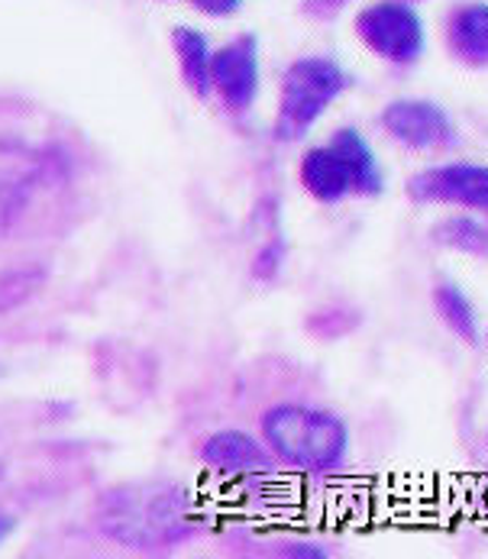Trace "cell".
<instances>
[{
    "mask_svg": "<svg viewBox=\"0 0 488 559\" xmlns=\"http://www.w3.org/2000/svg\"><path fill=\"white\" fill-rule=\"evenodd\" d=\"M97 527L104 537L130 550H171L194 537L198 508L178 481H130L104 491L97 504Z\"/></svg>",
    "mask_w": 488,
    "mask_h": 559,
    "instance_id": "6da1fadb",
    "label": "cell"
},
{
    "mask_svg": "<svg viewBox=\"0 0 488 559\" xmlns=\"http://www.w3.org/2000/svg\"><path fill=\"white\" fill-rule=\"evenodd\" d=\"M262 443L269 453L301 473H330L346 460L349 430L321 407L275 404L262 414Z\"/></svg>",
    "mask_w": 488,
    "mask_h": 559,
    "instance_id": "7a4b0ae2",
    "label": "cell"
},
{
    "mask_svg": "<svg viewBox=\"0 0 488 559\" xmlns=\"http://www.w3.org/2000/svg\"><path fill=\"white\" fill-rule=\"evenodd\" d=\"M346 84H349L346 72L333 59L326 56L298 59L282 79L275 136L282 143H295L308 136V130L324 117V110L346 91Z\"/></svg>",
    "mask_w": 488,
    "mask_h": 559,
    "instance_id": "3957f363",
    "label": "cell"
},
{
    "mask_svg": "<svg viewBox=\"0 0 488 559\" xmlns=\"http://www.w3.org/2000/svg\"><path fill=\"white\" fill-rule=\"evenodd\" d=\"M359 39L389 62H414L424 49V26L420 16L405 0H382L369 3L356 16Z\"/></svg>",
    "mask_w": 488,
    "mask_h": 559,
    "instance_id": "277c9868",
    "label": "cell"
},
{
    "mask_svg": "<svg viewBox=\"0 0 488 559\" xmlns=\"http://www.w3.org/2000/svg\"><path fill=\"white\" fill-rule=\"evenodd\" d=\"M211 91L230 114H246L259 94V46L255 36H237L211 56Z\"/></svg>",
    "mask_w": 488,
    "mask_h": 559,
    "instance_id": "5b68a950",
    "label": "cell"
},
{
    "mask_svg": "<svg viewBox=\"0 0 488 559\" xmlns=\"http://www.w3.org/2000/svg\"><path fill=\"white\" fill-rule=\"evenodd\" d=\"M385 133L410 150H440L456 140L450 117L430 100H395L382 110Z\"/></svg>",
    "mask_w": 488,
    "mask_h": 559,
    "instance_id": "8992f818",
    "label": "cell"
},
{
    "mask_svg": "<svg viewBox=\"0 0 488 559\" xmlns=\"http://www.w3.org/2000/svg\"><path fill=\"white\" fill-rule=\"evenodd\" d=\"M414 201H443L488 211V168L486 165H440L410 178L407 185Z\"/></svg>",
    "mask_w": 488,
    "mask_h": 559,
    "instance_id": "52a82bcc",
    "label": "cell"
},
{
    "mask_svg": "<svg viewBox=\"0 0 488 559\" xmlns=\"http://www.w3.org/2000/svg\"><path fill=\"white\" fill-rule=\"evenodd\" d=\"M198 460L221 473V476H255V473H269L275 456L269 453L265 443H259L255 437H249L246 430H214L211 437H204Z\"/></svg>",
    "mask_w": 488,
    "mask_h": 559,
    "instance_id": "ba28073f",
    "label": "cell"
},
{
    "mask_svg": "<svg viewBox=\"0 0 488 559\" xmlns=\"http://www.w3.org/2000/svg\"><path fill=\"white\" fill-rule=\"evenodd\" d=\"M298 175H301V185L308 188V194L318 198L321 204H336L346 194H353V178L346 171V162L336 156L333 146L308 150Z\"/></svg>",
    "mask_w": 488,
    "mask_h": 559,
    "instance_id": "9c48e42d",
    "label": "cell"
},
{
    "mask_svg": "<svg viewBox=\"0 0 488 559\" xmlns=\"http://www.w3.org/2000/svg\"><path fill=\"white\" fill-rule=\"evenodd\" d=\"M330 146L336 150V156L346 162V171L353 178V194H362V198H376L382 194L385 181H382V168L376 162L372 146L362 140L359 130H336Z\"/></svg>",
    "mask_w": 488,
    "mask_h": 559,
    "instance_id": "30bf717a",
    "label": "cell"
},
{
    "mask_svg": "<svg viewBox=\"0 0 488 559\" xmlns=\"http://www.w3.org/2000/svg\"><path fill=\"white\" fill-rule=\"evenodd\" d=\"M171 46L178 56V69L181 79L188 84V91L194 97H207L211 94V46L204 39V33L191 29V26H178L171 29Z\"/></svg>",
    "mask_w": 488,
    "mask_h": 559,
    "instance_id": "8fae6325",
    "label": "cell"
},
{
    "mask_svg": "<svg viewBox=\"0 0 488 559\" xmlns=\"http://www.w3.org/2000/svg\"><path fill=\"white\" fill-rule=\"evenodd\" d=\"M450 46L456 49L460 59L473 66L488 62V3H473L453 16L450 26Z\"/></svg>",
    "mask_w": 488,
    "mask_h": 559,
    "instance_id": "7c38bea8",
    "label": "cell"
},
{
    "mask_svg": "<svg viewBox=\"0 0 488 559\" xmlns=\"http://www.w3.org/2000/svg\"><path fill=\"white\" fill-rule=\"evenodd\" d=\"M433 305H437L443 323H447L456 336H463L466 343H476V340H479L473 305H469V298H466L456 285H440L437 295H433Z\"/></svg>",
    "mask_w": 488,
    "mask_h": 559,
    "instance_id": "4fadbf2b",
    "label": "cell"
},
{
    "mask_svg": "<svg viewBox=\"0 0 488 559\" xmlns=\"http://www.w3.org/2000/svg\"><path fill=\"white\" fill-rule=\"evenodd\" d=\"M33 198V178L23 171H0V237L23 217Z\"/></svg>",
    "mask_w": 488,
    "mask_h": 559,
    "instance_id": "5bb4252c",
    "label": "cell"
},
{
    "mask_svg": "<svg viewBox=\"0 0 488 559\" xmlns=\"http://www.w3.org/2000/svg\"><path fill=\"white\" fill-rule=\"evenodd\" d=\"M437 237L456 249H466V252H488V230L479 227L476 221L469 217H456V221H447Z\"/></svg>",
    "mask_w": 488,
    "mask_h": 559,
    "instance_id": "9a60e30c",
    "label": "cell"
},
{
    "mask_svg": "<svg viewBox=\"0 0 488 559\" xmlns=\"http://www.w3.org/2000/svg\"><path fill=\"white\" fill-rule=\"evenodd\" d=\"M282 259H285V246L282 242H269L265 249H259V255L252 262V275L262 278V282L275 278L278 269H282Z\"/></svg>",
    "mask_w": 488,
    "mask_h": 559,
    "instance_id": "2e32d148",
    "label": "cell"
},
{
    "mask_svg": "<svg viewBox=\"0 0 488 559\" xmlns=\"http://www.w3.org/2000/svg\"><path fill=\"white\" fill-rule=\"evenodd\" d=\"M191 3L207 16H234L243 7V0H191Z\"/></svg>",
    "mask_w": 488,
    "mask_h": 559,
    "instance_id": "e0dca14e",
    "label": "cell"
},
{
    "mask_svg": "<svg viewBox=\"0 0 488 559\" xmlns=\"http://www.w3.org/2000/svg\"><path fill=\"white\" fill-rule=\"evenodd\" d=\"M285 557H295V559H326L330 554L321 550V547H311V544H298V547H291V550H285Z\"/></svg>",
    "mask_w": 488,
    "mask_h": 559,
    "instance_id": "ac0fdd59",
    "label": "cell"
},
{
    "mask_svg": "<svg viewBox=\"0 0 488 559\" xmlns=\"http://www.w3.org/2000/svg\"><path fill=\"white\" fill-rule=\"evenodd\" d=\"M13 534H16V518H13V514H3V511H0V547H3V544H7V540L13 537Z\"/></svg>",
    "mask_w": 488,
    "mask_h": 559,
    "instance_id": "d6986e66",
    "label": "cell"
}]
</instances>
